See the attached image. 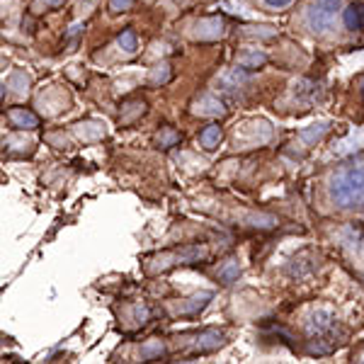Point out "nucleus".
I'll return each instance as SVG.
<instances>
[{
  "instance_id": "nucleus-1",
  "label": "nucleus",
  "mask_w": 364,
  "mask_h": 364,
  "mask_svg": "<svg viewBox=\"0 0 364 364\" xmlns=\"http://www.w3.org/2000/svg\"><path fill=\"white\" fill-rule=\"evenodd\" d=\"M331 197L338 207H362L364 204V166H350L331 180Z\"/></svg>"
},
{
  "instance_id": "nucleus-2",
  "label": "nucleus",
  "mask_w": 364,
  "mask_h": 364,
  "mask_svg": "<svg viewBox=\"0 0 364 364\" xmlns=\"http://www.w3.org/2000/svg\"><path fill=\"white\" fill-rule=\"evenodd\" d=\"M338 8H340V0H314L309 10V25L314 29H328L336 22V15H338Z\"/></svg>"
},
{
  "instance_id": "nucleus-3",
  "label": "nucleus",
  "mask_w": 364,
  "mask_h": 364,
  "mask_svg": "<svg viewBox=\"0 0 364 364\" xmlns=\"http://www.w3.org/2000/svg\"><path fill=\"white\" fill-rule=\"evenodd\" d=\"M348 27H355V29H360L364 25V5L362 3H357V5H352V8L348 10Z\"/></svg>"
},
{
  "instance_id": "nucleus-4",
  "label": "nucleus",
  "mask_w": 364,
  "mask_h": 364,
  "mask_svg": "<svg viewBox=\"0 0 364 364\" xmlns=\"http://www.w3.org/2000/svg\"><path fill=\"white\" fill-rule=\"evenodd\" d=\"M10 119H13L15 124H20V127H27V129L37 127V119H34L32 114L22 112V109H13V112H10Z\"/></svg>"
},
{
  "instance_id": "nucleus-5",
  "label": "nucleus",
  "mask_w": 364,
  "mask_h": 364,
  "mask_svg": "<svg viewBox=\"0 0 364 364\" xmlns=\"http://www.w3.org/2000/svg\"><path fill=\"white\" fill-rule=\"evenodd\" d=\"M221 139V132H219V127H209L207 132L202 134V144L207 146V149H214V144Z\"/></svg>"
},
{
  "instance_id": "nucleus-6",
  "label": "nucleus",
  "mask_w": 364,
  "mask_h": 364,
  "mask_svg": "<svg viewBox=\"0 0 364 364\" xmlns=\"http://www.w3.org/2000/svg\"><path fill=\"white\" fill-rule=\"evenodd\" d=\"M119 42L127 44V51H134V37H132V34H124V39H119Z\"/></svg>"
},
{
  "instance_id": "nucleus-7",
  "label": "nucleus",
  "mask_w": 364,
  "mask_h": 364,
  "mask_svg": "<svg viewBox=\"0 0 364 364\" xmlns=\"http://www.w3.org/2000/svg\"><path fill=\"white\" fill-rule=\"evenodd\" d=\"M129 3H132V0H112V8L117 10V8H119V5H122V8H127Z\"/></svg>"
},
{
  "instance_id": "nucleus-8",
  "label": "nucleus",
  "mask_w": 364,
  "mask_h": 364,
  "mask_svg": "<svg viewBox=\"0 0 364 364\" xmlns=\"http://www.w3.org/2000/svg\"><path fill=\"white\" fill-rule=\"evenodd\" d=\"M267 5H274V8H279V5H287L289 0H265Z\"/></svg>"
}]
</instances>
